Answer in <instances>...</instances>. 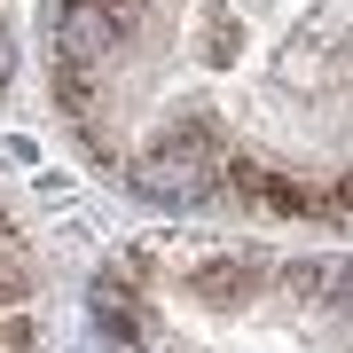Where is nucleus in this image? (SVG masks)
Instances as JSON below:
<instances>
[{"mask_svg": "<svg viewBox=\"0 0 353 353\" xmlns=\"http://www.w3.org/2000/svg\"><path fill=\"white\" fill-rule=\"evenodd\" d=\"M220 165L228 157H220L212 126H173L150 150H134V189L157 196V204H196V196L220 189Z\"/></svg>", "mask_w": 353, "mask_h": 353, "instance_id": "obj_1", "label": "nucleus"}, {"mask_svg": "<svg viewBox=\"0 0 353 353\" xmlns=\"http://www.w3.org/2000/svg\"><path fill=\"white\" fill-rule=\"evenodd\" d=\"M94 322L102 330H110V338H141V330H150V322H141V306H134V290L126 283H94Z\"/></svg>", "mask_w": 353, "mask_h": 353, "instance_id": "obj_2", "label": "nucleus"}, {"mask_svg": "<svg viewBox=\"0 0 353 353\" xmlns=\"http://www.w3.org/2000/svg\"><path fill=\"white\" fill-rule=\"evenodd\" d=\"M0 87H8V32H0Z\"/></svg>", "mask_w": 353, "mask_h": 353, "instance_id": "obj_3", "label": "nucleus"}]
</instances>
